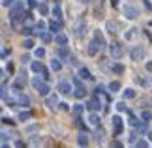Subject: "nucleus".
Masks as SVG:
<instances>
[{
  "mask_svg": "<svg viewBox=\"0 0 152 148\" xmlns=\"http://www.w3.org/2000/svg\"><path fill=\"white\" fill-rule=\"evenodd\" d=\"M102 47H103V36L96 30V32H94V39L88 43V55H92V56L98 55V52L102 51Z\"/></svg>",
  "mask_w": 152,
  "mask_h": 148,
  "instance_id": "1",
  "label": "nucleus"
},
{
  "mask_svg": "<svg viewBox=\"0 0 152 148\" xmlns=\"http://www.w3.org/2000/svg\"><path fill=\"white\" fill-rule=\"evenodd\" d=\"M32 86L38 90L39 96H47V94H49V85H47V82H43L42 79H38V77H34V79H32Z\"/></svg>",
  "mask_w": 152,
  "mask_h": 148,
  "instance_id": "2",
  "label": "nucleus"
},
{
  "mask_svg": "<svg viewBox=\"0 0 152 148\" xmlns=\"http://www.w3.org/2000/svg\"><path fill=\"white\" fill-rule=\"evenodd\" d=\"M109 52L113 58H120L122 55H124V49H122V45L118 43V41H113V43L109 45Z\"/></svg>",
  "mask_w": 152,
  "mask_h": 148,
  "instance_id": "3",
  "label": "nucleus"
},
{
  "mask_svg": "<svg viewBox=\"0 0 152 148\" xmlns=\"http://www.w3.org/2000/svg\"><path fill=\"white\" fill-rule=\"evenodd\" d=\"M137 15H139V11H137L135 6H132V4H126V6H124V17H126V19L133 21Z\"/></svg>",
  "mask_w": 152,
  "mask_h": 148,
  "instance_id": "4",
  "label": "nucleus"
},
{
  "mask_svg": "<svg viewBox=\"0 0 152 148\" xmlns=\"http://www.w3.org/2000/svg\"><path fill=\"white\" fill-rule=\"evenodd\" d=\"M143 55H145V51H143V47L141 45H137V47H133V49L130 51V56H132V60H141L143 58Z\"/></svg>",
  "mask_w": 152,
  "mask_h": 148,
  "instance_id": "5",
  "label": "nucleus"
},
{
  "mask_svg": "<svg viewBox=\"0 0 152 148\" xmlns=\"http://www.w3.org/2000/svg\"><path fill=\"white\" fill-rule=\"evenodd\" d=\"M111 122H113V126H115V135H120L122 133V118L118 114H115Z\"/></svg>",
  "mask_w": 152,
  "mask_h": 148,
  "instance_id": "6",
  "label": "nucleus"
},
{
  "mask_svg": "<svg viewBox=\"0 0 152 148\" xmlns=\"http://www.w3.org/2000/svg\"><path fill=\"white\" fill-rule=\"evenodd\" d=\"M58 92L60 94H69L72 92V85H69L68 81H60L58 82Z\"/></svg>",
  "mask_w": 152,
  "mask_h": 148,
  "instance_id": "7",
  "label": "nucleus"
},
{
  "mask_svg": "<svg viewBox=\"0 0 152 148\" xmlns=\"http://www.w3.org/2000/svg\"><path fill=\"white\" fill-rule=\"evenodd\" d=\"M85 28H86L85 21H77V25H75V36H77V38H81V36H83V34L86 32Z\"/></svg>",
  "mask_w": 152,
  "mask_h": 148,
  "instance_id": "8",
  "label": "nucleus"
},
{
  "mask_svg": "<svg viewBox=\"0 0 152 148\" xmlns=\"http://www.w3.org/2000/svg\"><path fill=\"white\" fill-rule=\"evenodd\" d=\"M86 107H88L92 112H96V111H100V109H102V103H100V99H92V101L86 103Z\"/></svg>",
  "mask_w": 152,
  "mask_h": 148,
  "instance_id": "9",
  "label": "nucleus"
},
{
  "mask_svg": "<svg viewBox=\"0 0 152 148\" xmlns=\"http://www.w3.org/2000/svg\"><path fill=\"white\" fill-rule=\"evenodd\" d=\"M45 103H47V107H49V109H56L58 105H60V103H58V98H56V96H49Z\"/></svg>",
  "mask_w": 152,
  "mask_h": 148,
  "instance_id": "10",
  "label": "nucleus"
},
{
  "mask_svg": "<svg viewBox=\"0 0 152 148\" xmlns=\"http://www.w3.org/2000/svg\"><path fill=\"white\" fill-rule=\"evenodd\" d=\"M55 43L66 45V43H68V36H66V34H56V36H55Z\"/></svg>",
  "mask_w": 152,
  "mask_h": 148,
  "instance_id": "11",
  "label": "nucleus"
},
{
  "mask_svg": "<svg viewBox=\"0 0 152 148\" xmlns=\"http://www.w3.org/2000/svg\"><path fill=\"white\" fill-rule=\"evenodd\" d=\"M73 96L77 98V99L85 98V96H86V88H85V86H77V88H75V92H73Z\"/></svg>",
  "mask_w": 152,
  "mask_h": 148,
  "instance_id": "12",
  "label": "nucleus"
},
{
  "mask_svg": "<svg viewBox=\"0 0 152 148\" xmlns=\"http://www.w3.org/2000/svg\"><path fill=\"white\" fill-rule=\"evenodd\" d=\"M141 120H143V124H148L152 120V112L150 111H143L141 112Z\"/></svg>",
  "mask_w": 152,
  "mask_h": 148,
  "instance_id": "13",
  "label": "nucleus"
},
{
  "mask_svg": "<svg viewBox=\"0 0 152 148\" xmlns=\"http://www.w3.org/2000/svg\"><path fill=\"white\" fill-rule=\"evenodd\" d=\"M88 122L92 126H100V116H98L96 112H92V114H88Z\"/></svg>",
  "mask_w": 152,
  "mask_h": 148,
  "instance_id": "14",
  "label": "nucleus"
},
{
  "mask_svg": "<svg viewBox=\"0 0 152 148\" xmlns=\"http://www.w3.org/2000/svg\"><path fill=\"white\" fill-rule=\"evenodd\" d=\"M107 32L109 34H116L118 32V23H107Z\"/></svg>",
  "mask_w": 152,
  "mask_h": 148,
  "instance_id": "15",
  "label": "nucleus"
},
{
  "mask_svg": "<svg viewBox=\"0 0 152 148\" xmlns=\"http://www.w3.org/2000/svg\"><path fill=\"white\" fill-rule=\"evenodd\" d=\"M77 143H79L81 146H83V148H85L86 144H88V137H86V135H85V133H81V135H79V137H77Z\"/></svg>",
  "mask_w": 152,
  "mask_h": 148,
  "instance_id": "16",
  "label": "nucleus"
},
{
  "mask_svg": "<svg viewBox=\"0 0 152 148\" xmlns=\"http://www.w3.org/2000/svg\"><path fill=\"white\" fill-rule=\"evenodd\" d=\"M109 90L113 92V94H115V92H118V90H120V82H118V81H113V82H109Z\"/></svg>",
  "mask_w": 152,
  "mask_h": 148,
  "instance_id": "17",
  "label": "nucleus"
},
{
  "mask_svg": "<svg viewBox=\"0 0 152 148\" xmlns=\"http://www.w3.org/2000/svg\"><path fill=\"white\" fill-rule=\"evenodd\" d=\"M51 69H53V71H60V69H62V64L55 58V60H51Z\"/></svg>",
  "mask_w": 152,
  "mask_h": 148,
  "instance_id": "18",
  "label": "nucleus"
},
{
  "mask_svg": "<svg viewBox=\"0 0 152 148\" xmlns=\"http://www.w3.org/2000/svg\"><path fill=\"white\" fill-rule=\"evenodd\" d=\"M124 66H122V64H113V71L116 73V75H122V73H124Z\"/></svg>",
  "mask_w": 152,
  "mask_h": 148,
  "instance_id": "19",
  "label": "nucleus"
},
{
  "mask_svg": "<svg viewBox=\"0 0 152 148\" xmlns=\"http://www.w3.org/2000/svg\"><path fill=\"white\" fill-rule=\"evenodd\" d=\"M79 77H83V79H92V75H90V71L86 68H81L79 69Z\"/></svg>",
  "mask_w": 152,
  "mask_h": 148,
  "instance_id": "20",
  "label": "nucleus"
},
{
  "mask_svg": "<svg viewBox=\"0 0 152 148\" xmlns=\"http://www.w3.org/2000/svg\"><path fill=\"white\" fill-rule=\"evenodd\" d=\"M49 28H51V32H58V30H60V23L51 21V23H49Z\"/></svg>",
  "mask_w": 152,
  "mask_h": 148,
  "instance_id": "21",
  "label": "nucleus"
},
{
  "mask_svg": "<svg viewBox=\"0 0 152 148\" xmlns=\"http://www.w3.org/2000/svg\"><path fill=\"white\" fill-rule=\"evenodd\" d=\"M137 28H130V32H126V39H133V38H135L137 36Z\"/></svg>",
  "mask_w": 152,
  "mask_h": 148,
  "instance_id": "22",
  "label": "nucleus"
},
{
  "mask_svg": "<svg viewBox=\"0 0 152 148\" xmlns=\"http://www.w3.org/2000/svg\"><path fill=\"white\" fill-rule=\"evenodd\" d=\"M124 98H126V99L135 98V90H133V88H128V90H124Z\"/></svg>",
  "mask_w": 152,
  "mask_h": 148,
  "instance_id": "23",
  "label": "nucleus"
},
{
  "mask_svg": "<svg viewBox=\"0 0 152 148\" xmlns=\"http://www.w3.org/2000/svg\"><path fill=\"white\" fill-rule=\"evenodd\" d=\"M30 116H32L30 112H28V111H25V112H21V114H19V120H21V122H26Z\"/></svg>",
  "mask_w": 152,
  "mask_h": 148,
  "instance_id": "24",
  "label": "nucleus"
},
{
  "mask_svg": "<svg viewBox=\"0 0 152 148\" xmlns=\"http://www.w3.org/2000/svg\"><path fill=\"white\" fill-rule=\"evenodd\" d=\"M34 56H36V58H43L45 56V49H42V47L36 49V51H34Z\"/></svg>",
  "mask_w": 152,
  "mask_h": 148,
  "instance_id": "25",
  "label": "nucleus"
},
{
  "mask_svg": "<svg viewBox=\"0 0 152 148\" xmlns=\"http://www.w3.org/2000/svg\"><path fill=\"white\" fill-rule=\"evenodd\" d=\"M38 9H39V13H42V15H47V13H49V8H47L45 4H39Z\"/></svg>",
  "mask_w": 152,
  "mask_h": 148,
  "instance_id": "26",
  "label": "nucleus"
},
{
  "mask_svg": "<svg viewBox=\"0 0 152 148\" xmlns=\"http://www.w3.org/2000/svg\"><path fill=\"white\" fill-rule=\"evenodd\" d=\"M32 71H36V73H38V71H43V66H42L39 62H34V64H32Z\"/></svg>",
  "mask_w": 152,
  "mask_h": 148,
  "instance_id": "27",
  "label": "nucleus"
},
{
  "mask_svg": "<svg viewBox=\"0 0 152 148\" xmlns=\"http://www.w3.org/2000/svg\"><path fill=\"white\" fill-rule=\"evenodd\" d=\"M128 122H130V126H133V128H135V126H139V120H137V118L133 116V114H130V118H128Z\"/></svg>",
  "mask_w": 152,
  "mask_h": 148,
  "instance_id": "28",
  "label": "nucleus"
},
{
  "mask_svg": "<svg viewBox=\"0 0 152 148\" xmlns=\"http://www.w3.org/2000/svg\"><path fill=\"white\" fill-rule=\"evenodd\" d=\"M23 86H25V82H23V79H17V81L13 82V88H15V90H21Z\"/></svg>",
  "mask_w": 152,
  "mask_h": 148,
  "instance_id": "29",
  "label": "nucleus"
},
{
  "mask_svg": "<svg viewBox=\"0 0 152 148\" xmlns=\"http://www.w3.org/2000/svg\"><path fill=\"white\" fill-rule=\"evenodd\" d=\"M23 47H25V49H32V47H34V41L32 39H25V41H23Z\"/></svg>",
  "mask_w": 152,
  "mask_h": 148,
  "instance_id": "30",
  "label": "nucleus"
},
{
  "mask_svg": "<svg viewBox=\"0 0 152 148\" xmlns=\"http://www.w3.org/2000/svg\"><path fill=\"white\" fill-rule=\"evenodd\" d=\"M19 103L23 105V107H28V98L26 96H19Z\"/></svg>",
  "mask_w": 152,
  "mask_h": 148,
  "instance_id": "31",
  "label": "nucleus"
},
{
  "mask_svg": "<svg viewBox=\"0 0 152 148\" xmlns=\"http://www.w3.org/2000/svg\"><path fill=\"white\" fill-rule=\"evenodd\" d=\"M116 111H118V112H126L128 109H126V105L122 103V101H118V103H116Z\"/></svg>",
  "mask_w": 152,
  "mask_h": 148,
  "instance_id": "32",
  "label": "nucleus"
},
{
  "mask_svg": "<svg viewBox=\"0 0 152 148\" xmlns=\"http://www.w3.org/2000/svg\"><path fill=\"white\" fill-rule=\"evenodd\" d=\"M53 17H55V19H60V17H62L60 8H55V9H53Z\"/></svg>",
  "mask_w": 152,
  "mask_h": 148,
  "instance_id": "33",
  "label": "nucleus"
},
{
  "mask_svg": "<svg viewBox=\"0 0 152 148\" xmlns=\"http://www.w3.org/2000/svg\"><path fill=\"white\" fill-rule=\"evenodd\" d=\"M42 39L45 41V43H49V41L53 39V36H51V34H47V32H43V34H42Z\"/></svg>",
  "mask_w": 152,
  "mask_h": 148,
  "instance_id": "34",
  "label": "nucleus"
},
{
  "mask_svg": "<svg viewBox=\"0 0 152 148\" xmlns=\"http://www.w3.org/2000/svg\"><path fill=\"white\" fill-rule=\"evenodd\" d=\"M21 32L25 34V36H30V34H32V28H30V26H23V28H21Z\"/></svg>",
  "mask_w": 152,
  "mask_h": 148,
  "instance_id": "35",
  "label": "nucleus"
},
{
  "mask_svg": "<svg viewBox=\"0 0 152 148\" xmlns=\"http://www.w3.org/2000/svg\"><path fill=\"white\" fill-rule=\"evenodd\" d=\"M73 111L77 112V114H81V112L85 111V105H79V103H77V105H75V107H73Z\"/></svg>",
  "mask_w": 152,
  "mask_h": 148,
  "instance_id": "36",
  "label": "nucleus"
},
{
  "mask_svg": "<svg viewBox=\"0 0 152 148\" xmlns=\"http://www.w3.org/2000/svg\"><path fill=\"white\" fill-rule=\"evenodd\" d=\"M15 4V0H2V6L4 8H8V6H13Z\"/></svg>",
  "mask_w": 152,
  "mask_h": 148,
  "instance_id": "37",
  "label": "nucleus"
},
{
  "mask_svg": "<svg viewBox=\"0 0 152 148\" xmlns=\"http://www.w3.org/2000/svg\"><path fill=\"white\" fill-rule=\"evenodd\" d=\"M137 148H148V143H147V141H139V143H137Z\"/></svg>",
  "mask_w": 152,
  "mask_h": 148,
  "instance_id": "38",
  "label": "nucleus"
},
{
  "mask_svg": "<svg viewBox=\"0 0 152 148\" xmlns=\"http://www.w3.org/2000/svg\"><path fill=\"white\" fill-rule=\"evenodd\" d=\"M60 56H62V58H68V56H69V51H68V49H60Z\"/></svg>",
  "mask_w": 152,
  "mask_h": 148,
  "instance_id": "39",
  "label": "nucleus"
},
{
  "mask_svg": "<svg viewBox=\"0 0 152 148\" xmlns=\"http://www.w3.org/2000/svg\"><path fill=\"white\" fill-rule=\"evenodd\" d=\"M139 81H141V85H145V86L150 85V79H139Z\"/></svg>",
  "mask_w": 152,
  "mask_h": 148,
  "instance_id": "40",
  "label": "nucleus"
},
{
  "mask_svg": "<svg viewBox=\"0 0 152 148\" xmlns=\"http://www.w3.org/2000/svg\"><path fill=\"white\" fill-rule=\"evenodd\" d=\"M8 55H10V49H6V47H4V49H2V58H6Z\"/></svg>",
  "mask_w": 152,
  "mask_h": 148,
  "instance_id": "41",
  "label": "nucleus"
},
{
  "mask_svg": "<svg viewBox=\"0 0 152 148\" xmlns=\"http://www.w3.org/2000/svg\"><path fill=\"white\" fill-rule=\"evenodd\" d=\"M60 109L62 111H69V105L68 103H60Z\"/></svg>",
  "mask_w": 152,
  "mask_h": 148,
  "instance_id": "42",
  "label": "nucleus"
},
{
  "mask_svg": "<svg viewBox=\"0 0 152 148\" xmlns=\"http://www.w3.org/2000/svg\"><path fill=\"white\" fill-rule=\"evenodd\" d=\"M8 139H10V135L4 131V133H2V143H6V141H8Z\"/></svg>",
  "mask_w": 152,
  "mask_h": 148,
  "instance_id": "43",
  "label": "nucleus"
},
{
  "mask_svg": "<svg viewBox=\"0 0 152 148\" xmlns=\"http://www.w3.org/2000/svg\"><path fill=\"white\" fill-rule=\"evenodd\" d=\"M130 141H132V143H135V141H137V137H135V133H130Z\"/></svg>",
  "mask_w": 152,
  "mask_h": 148,
  "instance_id": "44",
  "label": "nucleus"
},
{
  "mask_svg": "<svg viewBox=\"0 0 152 148\" xmlns=\"http://www.w3.org/2000/svg\"><path fill=\"white\" fill-rule=\"evenodd\" d=\"M147 69H148V71H152V62H147Z\"/></svg>",
  "mask_w": 152,
  "mask_h": 148,
  "instance_id": "45",
  "label": "nucleus"
},
{
  "mask_svg": "<svg viewBox=\"0 0 152 148\" xmlns=\"http://www.w3.org/2000/svg\"><path fill=\"white\" fill-rule=\"evenodd\" d=\"M2 148H11L10 144H6V143H2Z\"/></svg>",
  "mask_w": 152,
  "mask_h": 148,
  "instance_id": "46",
  "label": "nucleus"
},
{
  "mask_svg": "<svg viewBox=\"0 0 152 148\" xmlns=\"http://www.w3.org/2000/svg\"><path fill=\"white\" fill-rule=\"evenodd\" d=\"M79 2H83V4H86V2H90V0H79Z\"/></svg>",
  "mask_w": 152,
  "mask_h": 148,
  "instance_id": "47",
  "label": "nucleus"
},
{
  "mask_svg": "<svg viewBox=\"0 0 152 148\" xmlns=\"http://www.w3.org/2000/svg\"><path fill=\"white\" fill-rule=\"evenodd\" d=\"M55 2H56V4H58V2H60V0H55Z\"/></svg>",
  "mask_w": 152,
  "mask_h": 148,
  "instance_id": "48",
  "label": "nucleus"
}]
</instances>
